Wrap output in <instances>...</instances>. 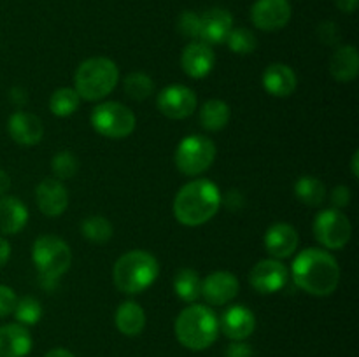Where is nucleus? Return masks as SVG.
Listing matches in <instances>:
<instances>
[{
  "mask_svg": "<svg viewBox=\"0 0 359 357\" xmlns=\"http://www.w3.org/2000/svg\"><path fill=\"white\" fill-rule=\"evenodd\" d=\"M291 276L307 294L325 298L339 287L340 266L328 251L309 247L302 251L291 265Z\"/></svg>",
  "mask_w": 359,
  "mask_h": 357,
  "instance_id": "f257e3e1",
  "label": "nucleus"
},
{
  "mask_svg": "<svg viewBox=\"0 0 359 357\" xmlns=\"http://www.w3.org/2000/svg\"><path fill=\"white\" fill-rule=\"evenodd\" d=\"M221 192L214 182L195 178L179 189L174 198V216L182 226L196 227L209 223L221 206Z\"/></svg>",
  "mask_w": 359,
  "mask_h": 357,
  "instance_id": "f03ea898",
  "label": "nucleus"
},
{
  "mask_svg": "<svg viewBox=\"0 0 359 357\" xmlns=\"http://www.w3.org/2000/svg\"><path fill=\"white\" fill-rule=\"evenodd\" d=\"M175 338L189 350H205L219 335L217 315L205 304H189L177 315L174 324Z\"/></svg>",
  "mask_w": 359,
  "mask_h": 357,
  "instance_id": "7ed1b4c3",
  "label": "nucleus"
},
{
  "mask_svg": "<svg viewBox=\"0 0 359 357\" xmlns=\"http://www.w3.org/2000/svg\"><path fill=\"white\" fill-rule=\"evenodd\" d=\"M160 275V265L153 254L146 251H130L118 258L112 279L116 289L125 294H140L153 286Z\"/></svg>",
  "mask_w": 359,
  "mask_h": 357,
  "instance_id": "20e7f679",
  "label": "nucleus"
},
{
  "mask_svg": "<svg viewBox=\"0 0 359 357\" xmlns=\"http://www.w3.org/2000/svg\"><path fill=\"white\" fill-rule=\"evenodd\" d=\"M119 70L112 59L105 56L88 58L74 74V90L86 102H98L111 94L118 86Z\"/></svg>",
  "mask_w": 359,
  "mask_h": 357,
  "instance_id": "39448f33",
  "label": "nucleus"
},
{
  "mask_svg": "<svg viewBox=\"0 0 359 357\" xmlns=\"http://www.w3.org/2000/svg\"><path fill=\"white\" fill-rule=\"evenodd\" d=\"M32 261L42 279L55 282L70 268L72 252L69 244L56 234H42L32 245Z\"/></svg>",
  "mask_w": 359,
  "mask_h": 357,
  "instance_id": "423d86ee",
  "label": "nucleus"
},
{
  "mask_svg": "<svg viewBox=\"0 0 359 357\" xmlns=\"http://www.w3.org/2000/svg\"><path fill=\"white\" fill-rule=\"evenodd\" d=\"M216 160V144L203 135H188L179 142L174 161L181 174L188 177L203 174Z\"/></svg>",
  "mask_w": 359,
  "mask_h": 357,
  "instance_id": "0eeeda50",
  "label": "nucleus"
},
{
  "mask_svg": "<svg viewBox=\"0 0 359 357\" xmlns=\"http://www.w3.org/2000/svg\"><path fill=\"white\" fill-rule=\"evenodd\" d=\"M91 126L107 139H126L137 126V118L126 105L119 102H104L91 111Z\"/></svg>",
  "mask_w": 359,
  "mask_h": 357,
  "instance_id": "6e6552de",
  "label": "nucleus"
},
{
  "mask_svg": "<svg viewBox=\"0 0 359 357\" xmlns=\"http://www.w3.org/2000/svg\"><path fill=\"white\" fill-rule=\"evenodd\" d=\"M314 237L325 248L340 251L346 247L353 234L351 220L342 210L325 209L314 217Z\"/></svg>",
  "mask_w": 359,
  "mask_h": 357,
  "instance_id": "1a4fd4ad",
  "label": "nucleus"
},
{
  "mask_svg": "<svg viewBox=\"0 0 359 357\" xmlns=\"http://www.w3.org/2000/svg\"><path fill=\"white\" fill-rule=\"evenodd\" d=\"M249 282L259 294L279 293L290 282V270L284 262H280V259H263L252 266Z\"/></svg>",
  "mask_w": 359,
  "mask_h": 357,
  "instance_id": "9d476101",
  "label": "nucleus"
},
{
  "mask_svg": "<svg viewBox=\"0 0 359 357\" xmlns=\"http://www.w3.org/2000/svg\"><path fill=\"white\" fill-rule=\"evenodd\" d=\"M158 111L168 119H186L195 112L196 94L191 88L174 84L160 91L156 98Z\"/></svg>",
  "mask_w": 359,
  "mask_h": 357,
  "instance_id": "9b49d317",
  "label": "nucleus"
},
{
  "mask_svg": "<svg viewBox=\"0 0 359 357\" xmlns=\"http://www.w3.org/2000/svg\"><path fill=\"white\" fill-rule=\"evenodd\" d=\"M290 0H256L251 7V21L263 31H277L291 20Z\"/></svg>",
  "mask_w": 359,
  "mask_h": 357,
  "instance_id": "f8f14e48",
  "label": "nucleus"
},
{
  "mask_svg": "<svg viewBox=\"0 0 359 357\" xmlns=\"http://www.w3.org/2000/svg\"><path fill=\"white\" fill-rule=\"evenodd\" d=\"M216 65V52L202 41H191L181 55V66L191 79H203L212 72Z\"/></svg>",
  "mask_w": 359,
  "mask_h": 357,
  "instance_id": "ddd939ff",
  "label": "nucleus"
},
{
  "mask_svg": "<svg viewBox=\"0 0 359 357\" xmlns=\"http://www.w3.org/2000/svg\"><path fill=\"white\" fill-rule=\"evenodd\" d=\"M35 202L44 216L58 217L69 206V191L58 178H42L35 189Z\"/></svg>",
  "mask_w": 359,
  "mask_h": 357,
  "instance_id": "4468645a",
  "label": "nucleus"
},
{
  "mask_svg": "<svg viewBox=\"0 0 359 357\" xmlns=\"http://www.w3.org/2000/svg\"><path fill=\"white\" fill-rule=\"evenodd\" d=\"M233 30V16L223 7H212L200 16V41L205 44H224Z\"/></svg>",
  "mask_w": 359,
  "mask_h": 357,
  "instance_id": "2eb2a0df",
  "label": "nucleus"
},
{
  "mask_svg": "<svg viewBox=\"0 0 359 357\" xmlns=\"http://www.w3.org/2000/svg\"><path fill=\"white\" fill-rule=\"evenodd\" d=\"M241 290V282L230 272H214L202 280V296L214 307H221L233 300Z\"/></svg>",
  "mask_w": 359,
  "mask_h": 357,
  "instance_id": "dca6fc26",
  "label": "nucleus"
},
{
  "mask_svg": "<svg viewBox=\"0 0 359 357\" xmlns=\"http://www.w3.org/2000/svg\"><path fill=\"white\" fill-rule=\"evenodd\" d=\"M7 132L11 139L25 147L37 146L44 136V126L35 114L27 111H16L7 121Z\"/></svg>",
  "mask_w": 359,
  "mask_h": 357,
  "instance_id": "f3484780",
  "label": "nucleus"
},
{
  "mask_svg": "<svg viewBox=\"0 0 359 357\" xmlns=\"http://www.w3.org/2000/svg\"><path fill=\"white\" fill-rule=\"evenodd\" d=\"M217 321H219V329L223 331V335L233 342H242V340L249 338L256 328L255 314L242 304H233V307L226 308Z\"/></svg>",
  "mask_w": 359,
  "mask_h": 357,
  "instance_id": "a211bd4d",
  "label": "nucleus"
},
{
  "mask_svg": "<svg viewBox=\"0 0 359 357\" xmlns=\"http://www.w3.org/2000/svg\"><path fill=\"white\" fill-rule=\"evenodd\" d=\"M263 244L273 259H286L294 254L300 244V237L291 224L276 223L266 230Z\"/></svg>",
  "mask_w": 359,
  "mask_h": 357,
  "instance_id": "6ab92c4d",
  "label": "nucleus"
},
{
  "mask_svg": "<svg viewBox=\"0 0 359 357\" xmlns=\"http://www.w3.org/2000/svg\"><path fill=\"white\" fill-rule=\"evenodd\" d=\"M263 88L266 90V93H270L272 97L277 98H286L290 94L294 93L297 90V74L291 69L290 65H284V63H272L265 69L263 72Z\"/></svg>",
  "mask_w": 359,
  "mask_h": 357,
  "instance_id": "aec40b11",
  "label": "nucleus"
},
{
  "mask_svg": "<svg viewBox=\"0 0 359 357\" xmlns=\"http://www.w3.org/2000/svg\"><path fill=\"white\" fill-rule=\"evenodd\" d=\"M32 350V335L23 324L0 326V357H25Z\"/></svg>",
  "mask_w": 359,
  "mask_h": 357,
  "instance_id": "412c9836",
  "label": "nucleus"
},
{
  "mask_svg": "<svg viewBox=\"0 0 359 357\" xmlns=\"http://www.w3.org/2000/svg\"><path fill=\"white\" fill-rule=\"evenodd\" d=\"M27 205L16 196H0V233L18 234L28 223Z\"/></svg>",
  "mask_w": 359,
  "mask_h": 357,
  "instance_id": "4be33fe9",
  "label": "nucleus"
},
{
  "mask_svg": "<svg viewBox=\"0 0 359 357\" xmlns=\"http://www.w3.org/2000/svg\"><path fill=\"white\" fill-rule=\"evenodd\" d=\"M330 74L339 83H353L359 74V55L354 46H340L330 59Z\"/></svg>",
  "mask_w": 359,
  "mask_h": 357,
  "instance_id": "5701e85b",
  "label": "nucleus"
},
{
  "mask_svg": "<svg viewBox=\"0 0 359 357\" xmlns=\"http://www.w3.org/2000/svg\"><path fill=\"white\" fill-rule=\"evenodd\" d=\"M114 322L125 336H139L146 328V312L135 301H125L116 310Z\"/></svg>",
  "mask_w": 359,
  "mask_h": 357,
  "instance_id": "b1692460",
  "label": "nucleus"
},
{
  "mask_svg": "<svg viewBox=\"0 0 359 357\" xmlns=\"http://www.w3.org/2000/svg\"><path fill=\"white\" fill-rule=\"evenodd\" d=\"M231 119L230 105L219 98H210L200 107V125L207 132H221Z\"/></svg>",
  "mask_w": 359,
  "mask_h": 357,
  "instance_id": "393cba45",
  "label": "nucleus"
},
{
  "mask_svg": "<svg viewBox=\"0 0 359 357\" xmlns=\"http://www.w3.org/2000/svg\"><path fill=\"white\" fill-rule=\"evenodd\" d=\"M174 293L184 303H195L202 296V279L198 272L191 268H182L174 276Z\"/></svg>",
  "mask_w": 359,
  "mask_h": 357,
  "instance_id": "a878e982",
  "label": "nucleus"
},
{
  "mask_svg": "<svg viewBox=\"0 0 359 357\" xmlns=\"http://www.w3.org/2000/svg\"><path fill=\"white\" fill-rule=\"evenodd\" d=\"M294 195L304 205L321 206L326 200V186L318 177L305 175L298 178L294 184Z\"/></svg>",
  "mask_w": 359,
  "mask_h": 357,
  "instance_id": "bb28decb",
  "label": "nucleus"
},
{
  "mask_svg": "<svg viewBox=\"0 0 359 357\" xmlns=\"http://www.w3.org/2000/svg\"><path fill=\"white\" fill-rule=\"evenodd\" d=\"M81 233L91 244H107L114 234L111 220L104 216H90L81 223Z\"/></svg>",
  "mask_w": 359,
  "mask_h": 357,
  "instance_id": "cd10ccee",
  "label": "nucleus"
},
{
  "mask_svg": "<svg viewBox=\"0 0 359 357\" xmlns=\"http://www.w3.org/2000/svg\"><path fill=\"white\" fill-rule=\"evenodd\" d=\"M79 94L74 88H60L49 98V111L56 118H69L79 107Z\"/></svg>",
  "mask_w": 359,
  "mask_h": 357,
  "instance_id": "c85d7f7f",
  "label": "nucleus"
},
{
  "mask_svg": "<svg viewBox=\"0 0 359 357\" xmlns=\"http://www.w3.org/2000/svg\"><path fill=\"white\" fill-rule=\"evenodd\" d=\"M123 88H125V93L137 102L147 100L154 93L153 79L144 72L128 74L123 80Z\"/></svg>",
  "mask_w": 359,
  "mask_h": 357,
  "instance_id": "c756f323",
  "label": "nucleus"
},
{
  "mask_svg": "<svg viewBox=\"0 0 359 357\" xmlns=\"http://www.w3.org/2000/svg\"><path fill=\"white\" fill-rule=\"evenodd\" d=\"M224 44L228 46L230 51L244 56L256 51V48H258V38H256V35L249 28H233Z\"/></svg>",
  "mask_w": 359,
  "mask_h": 357,
  "instance_id": "7c9ffc66",
  "label": "nucleus"
},
{
  "mask_svg": "<svg viewBox=\"0 0 359 357\" xmlns=\"http://www.w3.org/2000/svg\"><path fill=\"white\" fill-rule=\"evenodd\" d=\"M13 314L14 317H16L18 324H23V326L37 324L42 317L41 301L35 300V298L32 296L21 298V300H18Z\"/></svg>",
  "mask_w": 359,
  "mask_h": 357,
  "instance_id": "2f4dec72",
  "label": "nucleus"
},
{
  "mask_svg": "<svg viewBox=\"0 0 359 357\" xmlns=\"http://www.w3.org/2000/svg\"><path fill=\"white\" fill-rule=\"evenodd\" d=\"M51 168L58 181H69V178H72L79 172V161L69 150H60L53 158Z\"/></svg>",
  "mask_w": 359,
  "mask_h": 357,
  "instance_id": "473e14b6",
  "label": "nucleus"
},
{
  "mask_svg": "<svg viewBox=\"0 0 359 357\" xmlns=\"http://www.w3.org/2000/svg\"><path fill=\"white\" fill-rule=\"evenodd\" d=\"M177 30L182 37L186 38H198L200 37V14L193 10H184L177 18Z\"/></svg>",
  "mask_w": 359,
  "mask_h": 357,
  "instance_id": "72a5a7b5",
  "label": "nucleus"
},
{
  "mask_svg": "<svg viewBox=\"0 0 359 357\" xmlns=\"http://www.w3.org/2000/svg\"><path fill=\"white\" fill-rule=\"evenodd\" d=\"M318 37L323 44L326 46H335L340 41V30L337 23L333 21H323L318 27Z\"/></svg>",
  "mask_w": 359,
  "mask_h": 357,
  "instance_id": "f704fd0d",
  "label": "nucleus"
},
{
  "mask_svg": "<svg viewBox=\"0 0 359 357\" xmlns=\"http://www.w3.org/2000/svg\"><path fill=\"white\" fill-rule=\"evenodd\" d=\"M16 303H18L16 293H14L11 287L0 286V318L13 314Z\"/></svg>",
  "mask_w": 359,
  "mask_h": 357,
  "instance_id": "c9c22d12",
  "label": "nucleus"
},
{
  "mask_svg": "<svg viewBox=\"0 0 359 357\" xmlns=\"http://www.w3.org/2000/svg\"><path fill=\"white\" fill-rule=\"evenodd\" d=\"M332 203L333 209L342 210L351 203V189L347 186H337L332 191Z\"/></svg>",
  "mask_w": 359,
  "mask_h": 357,
  "instance_id": "e433bc0d",
  "label": "nucleus"
},
{
  "mask_svg": "<svg viewBox=\"0 0 359 357\" xmlns=\"http://www.w3.org/2000/svg\"><path fill=\"white\" fill-rule=\"evenodd\" d=\"M226 357H255L251 345L244 342H233L228 345Z\"/></svg>",
  "mask_w": 359,
  "mask_h": 357,
  "instance_id": "4c0bfd02",
  "label": "nucleus"
},
{
  "mask_svg": "<svg viewBox=\"0 0 359 357\" xmlns=\"http://www.w3.org/2000/svg\"><path fill=\"white\" fill-rule=\"evenodd\" d=\"M223 202L230 210H238L244 205V196H242L241 191H237V189H231V191H228V195L224 196V198H221V203Z\"/></svg>",
  "mask_w": 359,
  "mask_h": 357,
  "instance_id": "58836bf2",
  "label": "nucleus"
},
{
  "mask_svg": "<svg viewBox=\"0 0 359 357\" xmlns=\"http://www.w3.org/2000/svg\"><path fill=\"white\" fill-rule=\"evenodd\" d=\"M11 258V244L4 237H0V268L7 265Z\"/></svg>",
  "mask_w": 359,
  "mask_h": 357,
  "instance_id": "ea45409f",
  "label": "nucleus"
},
{
  "mask_svg": "<svg viewBox=\"0 0 359 357\" xmlns=\"http://www.w3.org/2000/svg\"><path fill=\"white\" fill-rule=\"evenodd\" d=\"M337 2V7H339L342 13H354V10L358 9V0H335Z\"/></svg>",
  "mask_w": 359,
  "mask_h": 357,
  "instance_id": "a19ab883",
  "label": "nucleus"
},
{
  "mask_svg": "<svg viewBox=\"0 0 359 357\" xmlns=\"http://www.w3.org/2000/svg\"><path fill=\"white\" fill-rule=\"evenodd\" d=\"M11 98H13V102L16 105H23V104H27V93H25L23 90H21V88H14L13 91H11Z\"/></svg>",
  "mask_w": 359,
  "mask_h": 357,
  "instance_id": "79ce46f5",
  "label": "nucleus"
},
{
  "mask_svg": "<svg viewBox=\"0 0 359 357\" xmlns=\"http://www.w3.org/2000/svg\"><path fill=\"white\" fill-rule=\"evenodd\" d=\"M11 189V177L7 175V172L0 170V196L6 195Z\"/></svg>",
  "mask_w": 359,
  "mask_h": 357,
  "instance_id": "37998d69",
  "label": "nucleus"
},
{
  "mask_svg": "<svg viewBox=\"0 0 359 357\" xmlns=\"http://www.w3.org/2000/svg\"><path fill=\"white\" fill-rule=\"evenodd\" d=\"M44 357H76V356L67 349H53L49 350Z\"/></svg>",
  "mask_w": 359,
  "mask_h": 357,
  "instance_id": "c03bdc74",
  "label": "nucleus"
},
{
  "mask_svg": "<svg viewBox=\"0 0 359 357\" xmlns=\"http://www.w3.org/2000/svg\"><path fill=\"white\" fill-rule=\"evenodd\" d=\"M351 170H353L354 177H359V153L353 154V161H351Z\"/></svg>",
  "mask_w": 359,
  "mask_h": 357,
  "instance_id": "a18cd8bd",
  "label": "nucleus"
}]
</instances>
